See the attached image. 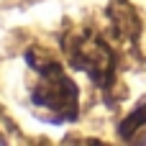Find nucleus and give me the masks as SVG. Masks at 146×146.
Masks as SVG:
<instances>
[{"mask_svg": "<svg viewBox=\"0 0 146 146\" xmlns=\"http://www.w3.org/2000/svg\"><path fill=\"white\" fill-rule=\"evenodd\" d=\"M26 62L36 69L38 74V82L33 85V103L51 113V121L56 123H67V121H74L77 118V110H80V92H77V85L72 82V77L59 67L56 59L46 56L44 51L36 54L28 51L26 54Z\"/></svg>", "mask_w": 146, "mask_h": 146, "instance_id": "obj_1", "label": "nucleus"}, {"mask_svg": "<svg viewBox=\"0 0 146 146\" xmlns=\"http://www.w3.org/2000/svg\"><path fill=\"white\" fill-rule=\"evenodd\" d=\"M62 49L69 64L85 72L95 85L108 90L115 82V54L98 31L92 28L67 31L62 36Z\"/></svg>", "mask_w": 146, "mask_h": 146, "instance_id": "obj_2", "label": "nucleus"}, {"mask_svg": "<svg viewBox=\"0 0 146 146\" xmlns=\"http://www.w3.org/2000/svg\"><path fill=\"white\" fill-rule=\"evenodd\" d=\"M108 18L113 31L123 38V41H136L141 33V18L136 13V8L128 0H110L108 5Z\"/></svg>", "mask_w": 146, "mask_h": 146, "instance_id": "obj_3", "label": "nucleus"}]
</instances>
